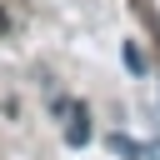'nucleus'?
Listing matches in <instances>:
<instances>
[{"mask_svg":"<svg viewBox=\"0 0 160 160\" xmlns=\"http://www.w3.org/2000/svg\"><path fill=\"white\" fill-rule=\"evenodd\" d=\"M65 145H70V150L90 145V110H85V105H75V110L65 115Z\"/></svg>","mask_w":160,"mask_h":160,"instance_id":"f257e3e1","label":"nucleus"},{"mask_svg":"<svg viewBox=\"0 0 160 160\" xmlns=\"http://www.w3.org/2000/svg\"><path fill=\"white\" fill-rule=\"evenodd\" d=\"M120 60H125V70H130V75H140V80L150 75V55H145L135 40H125V45H120Z\"/></svg>","mask_w":160,"mask_h":160,"instance_id":"f03ea898","label":"nucleus"},{"mask_svg":"<svg viewBox=\"0 0 160 160\" xmlns=\"http://www.w3.org/2000/svg\"><path fill=\"white\" fill-rule=\"evenodd\" d=\"M105 145H110L115 155H125V160H135V155H140V140H130V135H105Z\"/></svg>","mask_w":160,"mask_h":160,"instance_id":"7ed1b4c3","label":"nucleus"},{"mask_svg":"<svg viewBox=\"0 0 160 160\" xmlns=\"http://www.w3.org/2000/svg\"><path fill=\"white\" fill-rule=\"evenodd\" d=\"M135 160H160V145H155V140H140V155H135Z\"/></svg>","mask_w":160,"mask_h":160,"instance_id":"20e7f679","label":"nucleus"},{"mask_svg":"<svg viewBox=\"0 0 160 160\" xmlns=\"http://www.w3.org/2000/svg\"><path fill=\"white\" fill-rule=\"evenodd\" d=\"M5 30H10V15H5V10H0V35H5Z\"/></svg>","mask_w":160,"mask_h":160,"instance_id":"39448f33","label":"nucleus"}]
</instances>
